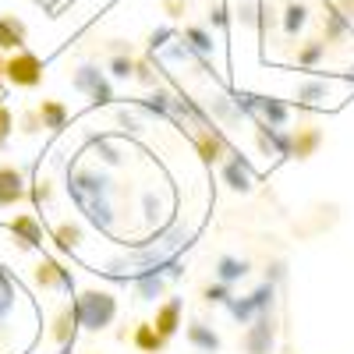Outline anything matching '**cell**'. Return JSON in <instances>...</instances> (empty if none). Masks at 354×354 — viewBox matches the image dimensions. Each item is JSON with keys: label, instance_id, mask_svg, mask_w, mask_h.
<instances>
[{"label": "cell", "instance_id": "cell-17", "mask_svg": "<svg viewBox=\"0 0 354 354\" xmlns=\"http://www.w3.org/2000/svg\"><path fill=\"white\" fill-rule=\"evenodd\" d=\"M185 337H188V344H192L198 354H220V347H223L220 333H216L205 319H192L188 330H185Z\"/></svg>", "mask_w": 354, "mask_h": 354}, {"label": "cell", "instance_id": "cell-34", "mask_svg": "<svg viewBox=\"0 0 354 354\" xmlns=\"http://www.w3.org/2000/svg\"><path fill=\"white\" fill-rule=\"evenodd\" d=\"M227 312H230V319L234 322H238V326H248V322L259 315L255 312V305H252V298H248V294H241V298H238V294H234V298L227 301Z\"/></svg>", "mask_w": 354, "mask_h": 354}, {"label": "cell", "instance_id": "cell-26", "mask_svg": "<svg viewBox=\"0 0 354 354\" xmlns=\"http://www.w3.org/2000/svg\"><path fill=\"white\" fill-rule=\"evenodd\" d=\"M308 4H301V0H287V8L280 15V25H283V36L287 39H298L305 32V25H308Z\"/></svg>", "mask_w": 354, "mask_h": 354}, {"label": "cell", "instance_id": "cell-13", "mask_svg": "<svg viewBox=\"0 0 354 354\" xmlns=\"http://www.w3.org/2000/svg\"><path fill=\"white\" fill-rule=\"evenodd\" d=\"M322 32H326V46L330 43H347L354 36V25L337 8V0H322Z\"/></svg>", "mask_w": 354, "mask_h": 354}, {"label": "cell", "instance_id": "cell-32", "mask_svg": "<svg viewBox=\"0 0 354 354\" xmlns=\"http://www.w3.org/2000/svg\"><path fill=\"white\" fill-rule=\"evenodd\" d=\"M131 82H138V85H145V88H156V85H163L160 68H156V61H153V53H142V57H135V75H131Z\"/></svg>", "mask_w": 354, "mask_h": 354}, {"label": "cell", "instance_id": "cell-1", "mask_svg": "<svg viewBox=\"0 0 354 354\" xmlns=\"http://www.w3.org/2000/svg\"><path fill=\"white\" fill-rule=\"evenodd\" d=\"M68 195L78 213L100 227L103 234L113 230V181L96 167H68Z\"/></svg>", "mask_w": 354, "mask_h": 354}, {"label": "cell", "instance_id": "cell-47", "mask_svg": "<svg viewBox=\"0 0 354 354\" xmlns=\"http://www.w3.org/2000/svg\"><path fill=\"white\" fill-rule=\"evenodd\" d=\"M347 78H351V82H354V68H351V75H347Z\"/></svg>", "mask_w": 354, "mask_h": 354}, {"label": "cell", "instance_id": "cell-43", "mask_svg": "<svg viewBox=\"0 0 354 354\" xmlns=\"http://www.w3.org/2000/svg\"><path fill=\"white\" fill-rule=\"evenodd\" d=\"M21 131H25V135H39V131H43V124H39V117H36V110H28V113H21Z\"/></svg>", "mask_w": 354, "mask_h": 354}, {"label": "cell", "instance_id": "cell-30", "mask_svg": "<svg viewBox=\"0 0 354 354\" xmlns=\"http://www.w3.org/2000/svg\"><path fill=\"white\" fill-rule=\"evenodd\" d=\"M326 53H330L326 39H305L298 46V53H294V61H298V68H319L326 61Z\"/></svg>", "mask_w": 354, "mask_h": 354}, {"label": "cell", "instance_id": "cell-24", "mask_svg": "<svg viewBox=\"0 0 354 354\" xmlns=\"http://www.w3.org/2000/svg\"><path fill=\"white\" fill-rule=\"evenodd\" d=\"M50 337H53L57 347H68V344L78 340V322H75L71 305H61V308H57V315H53V322H50Z\"/></svg>", "mask_w": 354, "mask_h": 354}, {"label": "cell", "instance_id": "cell-50", "mask_svg": "<svg viewBox=\"0 0 354 354\" xmlns=\"http://www.w3.org/2000/svg\"><path fill=\"white\" fill-rule=\"evenodd\" d=\"M301 4H305V0H301Z\"/></svg>", "mask_w": 354, "mask_h": 354}, {"label": "cell", "instance_id": "cell-44", "mask_svg": "<svg viewBox=\"0 0 354 354\" xmlns=\"http://www.w3.org/2000/svg\"><path fill=\"white\" fill-rule=\"evenodd\" d=\"M106 46H110V53H135V46H131V43H124V39H110Z\"/></svg>", "mask_w": 354, "mask_h": 354}, {"label": "cell", "instance_id": "cell-25", "mask_svg": "<svg viewBox=\"0 0 354 354\" xmlns=\"http://www.w3.org/2000/svg\"><path fill=\"white\" fill-rule=\"evenodd\" d=\"M50 241H53V248L61 252V255H75V252L82 248V241H85V234H82L78 223L64 220V223H57V227L50 230Z\"/></svg>", "mask_w": 354, "mask_h": 354}, {"label": "cell", "instance_id": "cell-6", "mask_svg": "<svg viewBox=\"0 0 354 354\" xmlns=\"http://www.w3.org/2000/svg\"><path fill=\"white\" fill-rule=\"evenodd\" d=\"M220 181L230 188V192H238V195H248L255 188V167L252 160L238 149V145H230V153L223 156L220 163Z\"/></svg>", "mask_w": 354, "mask_h": 354}, {"label": "cell", "instance_id": "cell-21", "mask_svg": "<svg viewBox=\"0 0 354 354\" xmlns=\"http://www.w3.org/2000/svg\"><path fill=\"white\" fill-rule=\"evenodd\" d=\"M131 347L138 354H163L167 351V340L156 333L153 319H142V322H135V330H131Z\"/></svg>", "mask_w": 354, "mask_h": 354}, {"label": "cell", "instance_id": "cell-37", "mask_svg": "<svg viewBox=\"0 0 354 354\" xmlns=\"http://www.w3.org/2000/svg\"><path fill=\"white\" fill-rule=\"evenodd\" d=\"M174 39H177V28H174V25H160V28H153V32H149V39H145V50L160 53V50H167Z\"/></svg>", "mask_w": 354, "mask_h": 354}, {"label": "cell", "instance_id": "cell-46", "mask_svg": "<svg viewBox=\"0 0 354 354\" xmlns=\"http://www.w3.org/2000/svg\"><path fill=\"white\" fill-rule=\"evenodd\" d=\"M61 354H75V344H68V347H61Z\"/></svg>", "mask_w": 354, "mask_h": 354}, {"label": "cell", "instance_id": "cell-38", "mask_svg": "<svg viewBox=\"0 0 354 354\" xmlns=\"http://www.w3.org/2000/svg\"><path fill=\"white\" fill-rule=\"evenodd\" d=\"M262 280L266 283H273L277 290L283 287V280H287V262L283 259H273V262H266V270H262Z\"/></svg>", "mask_w": 354, "mask_h": 354}, {"label": "cell", "instance_id": "cell-27", "mask_svg": "<svg viewBox=\"0 0 354 354\" xmlns=\"http://www.w3.org/2000/svg\"><path fill=\"white\" fill-rule=\"evenodd\" d=\"M135 294H138V301L156 305L163 294H167V277L163 273H138L135 277Z\"/></svg>", "mask_w": 354, "mask_h": 354}, {"label": "cell", "instance_id": "cell-15", "mask_svg": "<svg viewBox=\"0 0 354 354\" xmlns=\"http://www.w3.org/2000/svg\"><path fill=\"white\" fill-rule=\"evenodd\" d=\"M8 230H11V238H15V245H18L21 252H36V248H43V227H39V220H36L32 213L15 216V220L8 223Z\"/></svg>", "mask_w": 354, "mask_h": 354}, {"label": "cell", "instance_id": "cell-20", "mask_svg": "<svg viewBox=\"0 0 354 354\" xmlns=\"http://www.w3.org/2000/svg\"><path fill=\"white\" fill-rule=\"evenodd\" d=\"M135 106L145 110V113H153V117H160V121H170V117H174V88L170 85H156L149 96L135 100Z\"/></svg>", "mask_w": 354, "mask_h": 354}, {"label": "cell", "instance_id": "cell-49", "mask_svg": "<svg viewBox=\"0 0 354 354\" xmlns=\"http://www.w3.org/2000/svg\"><path fill=\"white\" fill-rule=\"evenodd\" d=\"M283 354H294V351H283Z\"/></svg>", "mask_w": 354, "mask_h": 354}, {"label": "cell", "instance_id": "cell-18", "mask_svg": "<svg viewBox=\"0 0 354 354\" xmlns=\"http://www.w3.org/2000/svg\"><path fill=\"white\" fill-rule=\"evenodd\" d=\"M252 273V262L248 259H241V255H230V252H223L216 262H213V277L220 280V283H241L245 277Z\"/></svg>", "mask_w": 354, "mask_h": 354}, {"label": "cell", "instance_id": "cell-23", "mask_svg": "<svg viewBox=\"0 0 354 354\" xmlns=\"http://www.w3.org/2000/svg\"><path fill=\"white\" fill-rule=\"evenodd\" d=\"M177 39H181L192 53H198V57H213L216 53L213 28H205V25H185L181 32H177Z\"/></svg>", "mask_w": 354, "mask_h": 354}, {"label": "cell", "instance_id": "cell-3", "mask_svg": "<svg viewBox=\"0 0 354 354\" xmlns=\"http://www.w3.org/2000/svg\"><path fill=\"white\" fill-rule=\"evenodd\" d=\"M71 88H75V93H82L93 110H103V106H110V103L117 100V96H113V82H110L106 71H103L100 64H93V61H85V64H78V68L71 71Z\"/></svg>", "mask_w": 354, "mask_h": 354}, {"label": "cell", "instance_id": "cell-35", "mask_svg": "<svg viewBox=\"0 0 354 354\" xmlns=\"http://www.w3.org/2000/svg\"><path fill=\"white\" fill-rule=\"evenodd\" d=\"M198 298H202L205 305H220V308H227V301L234 298V287H230V283L213 280V283H205V287L198 290Z\"/></svg>", "mask_w": 354, "mask_h": 354}, {"label": "cell", "instance_id": "cell-36", "mask_svg": "<svg viewBox=\"0 0 354 354\" xmlns=\"http://www.w3.org/2000/svg\"><path fill=\"white\" fill-rule=\"evenodd\" d=\"M230 21H234V11L223 4V0H216V4L205 11V28H220V32H230Z\"/></svg>", "mask_w": 354, "mask_h": 354}, {"label": "cell", "instance_id": "cell-48", "mask_svg": "<svg viewBox=\"0 0 354 354\" xmlns=\"http://www.w3.org/2000/svg\"><path fill=\"white\" fill-rule=\"evenodd\" d=\"M88 354H100V351H88Z\"/></svg>", "mask_w": 354, "mask_h": 354}, {"label": "cell", "instance_id": "cell-12", "mask_svg": "<svg viewBox=\"0 0 354 354\" xmlns=\"http://www.w3.org/2000/svg\"><path fill=\"white\" fill-rule=\"evenodd\" d=\"M153 326H156V333L170 344V340L177 337V330L185 326V301H181V298L160 301V305H156V315H153Z\"/></svg>", "mask_w": 354, "mask_h": 354}, {"label": "cell", "instance_id": "cell-39", "mask_svg": "<svg viewBox=\"0 0 354 354\" xmlns=\"http://www.w3.org/2000/svg\"><path fill=\"white\" fill-rule=\"evenodd\" d=\"M11 135H15V113L4 100H0V149H8Z\"/></svg>", "mask_w": 354, "mask_h": 354}, {"label": "cell", "instance_id": "cell-42", "mask_svg": "<svg viewBox=\"0 0 354 354\" xmlns=\"http://www.w3.org/2000/svg\"><path fill=\"white\" fill-rule=\"evenodd\" d=\"M32 198H36V205H39V209L53 202V188H50V181H46V177H43V181H36V192H32Z\"/></svg>", "mask_w": 354, "mask_h": 354}, {"label": "cell", "instance_id": "cell-16", "mask_svg": "<svg viewBox=\"0 0 354 354\" xmlns=\"http://www.w3.org/2000/svg\"><path fill=\"white\" fill-rule=\"evenodd\" d=\"M36 117H39V124L46 128V131H53V135H61L68 124H71V110H68V103L64 100H39V106H36Z\"/></svg>", "mask_w": 354, "mask_h": 354}, {"label": "cell", "instance_id": "cell-14", "mask_svg": "<svg viewBox=\"0 0 354 354\" xmlns=\"http://www.w3.org/2000/svg\"><path fill=\"white\" fill-rule=\"evenodd\" d=\"M252 117H259V121L273 124V128H287L290 124V106L277 96H266V93H252Z\"/></svg>", "mask_w": 354, "mask_h": 354}, {"label": "cell", "instance_id": "cell-22", "mask_svg": "<svg viewBox=\"0 0 354 354\" xmlns=\"http://www.w3.org/2000/svg\"><path fill=\"white\" fill-rule=\"evenodd\" d=\"M330 100V82L322 78H305L298 82V88H294V103H298V110H312L319 103Z\"/></svg>", "mask_w": 354, "mask_h": 354}, {"label": "cell", "instance_id": "cell-10", "mask_svg": "<svg viewBox=\"0 0 354 354\" xmlns=\"http://www.w3.org/2000/svg\"><path fill=\"white\" fill-rule=\"evenodd\" d=\"M28 198V177L18 163H0V209H11V205Z\"/></svg>", "mask_w": 354, "mask_h": 354}, {"label": "cell", "instance_id": "cell-9", "mask_svg": "<svg viewBox=\"0 0 354 354\" xmlns=\"http://www.w3.org/2000/svg\"><path fill=\"white\" fill-rule=\"evenodd\" d=\"M255 124V145L262 156H277V160H290V128H273L259 121V117H252Z\"/></svg>", "mask_w": 354, "mask_h": 354}, {"label": "cell", "instance_id": "cell-33", "mask_svg": "<svg viewBox=\"0 0 354 354\" xmlns=\"http://www.w3.org/2000/svg\"><path fill=\"white\" fill-rule=\"evenodd\" d=\"M277 294H280V290H277L273 283H266V280H262V283L248 294V298H252L255 312H259V315H266V312H277Z\"/></svg>", "mask_w": 354, "mask_h": 354}, {"label": "cell", "instance_id": "cell-19", "mask_svg": "<svg viewBox=\"0 0 354 354\" xmlns=\"http://www.w3.org/2000/svg\"><path fill=\"white\" fill-rule=\"evenodd\" d=\"M28 43V28L18 15H0V53H15L25 50Z\"/></svg>", "mask_w": 354, "mask_h": 354}, {"label": "cell", "instance_id": "cell-2", "mask_svg": "<svg viewBox=\"0 0 354 354\" xmlns=\"http://www.w3.org/2000/svg\"><path fill=\"white\" fill-rule=\"evenodd\" d=\"M71 312H75V322H78V330H88V333H103L113 326V319H117V298L110 290H82L75 294V301H71Z\"/></svg>", "mask_w": 354, "mask_h": 354}, {"label": "cell", "instance_id": "cell-31", "mask_svg": "<svg viewBox=\"0 0 354 354\" xmlns=\"http://www.w3.org/2000/svg\"><path fill=\"white\" fill-rule=\"evenodd\" d=\"M135 57L138 53H110V61H106V78L110 82H131L135 75Z\"/></svg>", "mask_w": 354, "mask_h": 354}, {"label": "cell", "instance_id": "cell-40", "mask_svg": "<svg viewBox=\"0 0 354 354\" xmlns=\"http://www.w3.org/2000/svg\"><path fill=\"white\" fill-rule=\"evenodd\" d=\"M117 128H121L124 135H142V121H138V117H135L128 106L117 110Z\"/></svg>", "mask_w": 354, "mask_h": 354}, {"label": "cell", "instance_id": "cell-29", "mask_svg": "<svg viewBox=\"0 0 354 354\" xmlns=\"http://www.w3.org/2000/svg\"><path fill=\"white\" fill-rule=\"evenodd\" d=\"M209 113H213V121H220V124H227V128L241 124V110L234 106L230 93H216V96L209 100Z\"/></svg>", "mask_w": 354, "mask_h": 354}, {"label": "cell", "instance_id": "cell-28", "mask_svg": "<svg viewBox=\"0 0 354 354\" xmlns=\"http://www.w3.org/2000/svg\"><path fill=\"white\" fill-rule=\"evenodd\" d=\"M234 21H241V28H266L270 25V15L262 11V0H238Z\"/></svg>", "mask_w": 354, "mask_h": 354}, {"label": "cell", "instance_id": "cell-11", "mask_svg": "<svg viewBox=\"0 0 354 354\" xmlns=\"http://www.w3.org/2000/svg\"><path fill=\"white\" fill-rule=\"evenodd\" d=\"M322 138L326 135H322V128L315 121H298V128H290V160H298V163L312 160L319 153Z\"/></svg>", "mask_w": 354, "mask_h": 354}, {"label": "cell", "instance_id": "cell-7", "mask_svg": "<svg viewBox=\"0 0 354 354\" xmlns=\"http://www.w3.org/2000/svg\"><path fill=\"white\" fill-rule=\"evenodd\" d=\"M192 145H195V153H198V160H202L205 167H216V163H223V156L230 153L234 142L223 135L220 124H209V128L192 131Z\"/></svg>", "mask_w": 354, "mask_h": 354}, {"label": "cell", "instance_id": "cell-45", "mask_svg": "<svg viewBox=\"0 0 354 354\" xmlns=\"http://www.w3.org/2000/svg\"><path fill=\"white\" fill-rule=\"evenodd\" d=\"M0 85H4V53H0Z\"/></svg>", "mask_w": 354, "mask_h": 354}, {"label": "cell", "instance_id": "cell-8", "mask_svg": "<svg viewBox=\"0 0 354 354\" xmlns=\"http://www.w3.org/2000/svg\"><path fill=\"white\" fill-rule=\"evenodd\" d=\"M32 277H36V283H39L43 290H64V294H75V277H71V270H68V266L57 259V255H43V259L36 262Z\"/></svg>", "mask_w": 354, "mask_h": 354}, {"label": "cell", "instance_id": "cell-4", "mask_svg": "<svg viewBox=\"0 0 354 354\" xmlns=\"http://www.w3.org/2000/svg\"><path fill=\"white\" fill-rule=\"evenodd\" d=\"M46 78V64L43 57H36L32 50H15L4 57V82L15 88H39Z\"/></svg>", "mask_w": 354, "mask_h": 354}, {"label": "cell", "instance_id": "cell-41", "mask_svg": "<svg viewBox=\"0 0 354 354\" xmlns=\"http://www.w3.org/2000/svg\"><path fill=\"white\" fill-rule=\"evenodd\" d=\"M93 145H96V149H100V156H103V163H110V167H117V163H121V153H117L113 149V145H110V138H93Z\"/></svg>", "mask_w": 354, "mask_h": 354}, {"label": "cell", "instance_id": "cell-5", "mask_svg": "<svg viewBox=\"0 0 354 354\" xmlns=\"http://www.w3.org/2000/svg\"><path fill=\"white\" fill-rule=\"evenodd\" d=\"M277 333H280L277 312L255 315L248 326H245V333H241V347H245V354H273V351H277Z\"/></svg>", "mask_w": 354, "mask_h": 354}]
</instances>
